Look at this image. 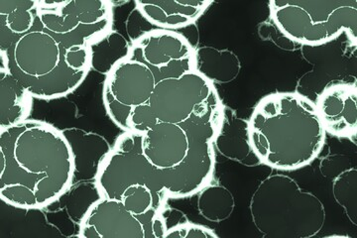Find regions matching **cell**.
<instances>
[{
  "label": "cell",
  "instance_id": "cell-3",
  "mask_svg": "<svg viewBox=\"0 0 357 238\" xmlns=\"http://www.w3.org/2000/svg\"><path fill=\"white\" fill-rule=\"evenodd\" d=\"M76 161L62 131L26 119L0 131V198L9 206L38 209L69 190Z\"/></svg>",
  "mask_w": 357,
  "mask_h": 238
},
{
  "label": "cell",
  "instance_id": "cell-10",
  "mask_svg": "<svg viewBox=\"0 0 357 238\" xmlns=\"http://www.w3.org/2000/svg\"><path fill=\"white\" fill-rule=\"evenodd\" d=\"M213 1L196 0H155V1H135L136 9L150 24L159 29H182L199 20Z\"/></svg>",
  "mask_w": 357,
  "mask_h": 238
},
{
  "label": "cell",
  "instance_id": "cell-12",
  "mask_svg": "<svg viewBox=\"0 0 357 238\" xmlns=\"http://www.w3.org/2000/svg\"><path fill=\"white\" fill-rule=\"evenodd\" d=\"M196 56L197 69L213 82H232L241 72V61L234 52L206 47L196 51Z\"/></svg>",
  "mask_w": 357,
  "mask_h": 238
},
{
  "label": "cell",
  "instance_id": "cell-4",
  "mask_svg": "<svg viewBox=\"0 0 357 238\" xmlns=\"http://www.w3.org/2000/svg\"><path fill=\"white\" fill-rule=\"evenodd\" d=\"M249 143L260 163L282 171L302 169L319 157L326 132L316 105L298 93L259 101L248 122Z\"/></svg>",
  "mask_w": 357,
  "mask_h": 238
},
{
  "label": "cell",
  "instance_id": "cell-13",
  "mask_svg": "<svg viewBox=\"0 0 357 238\" xmlns=\"http://www.w3.org/2000/svg\"><path fill=\"white\" fill-rule=\"evenodd\" d=\"M198 207L199 214L206 220L220 223L227 220L236 207L234 195L222 186L208 185L201 191Z\"/></svg>",
  "mask_w": 357,
  "mask_h": 238
},
{
  "label": "cell",
  "instance_id": "cell-14",
  "mask_svg": "<svg viewBox=\"0 0 357 238\" xmlns=\"http://www.w3.org/2000/svg\"><path fill=\"white\" fill-rule=\"evenodd\" d=\"M333 192L335 201L344 209L347 218L357 225V170H345L335 179Z\"/></svg>",
  "mask_w": 357,
  "mask_h": 238
},
{
  "label": "cell",
  "instance_id": "cell-11",
  "mask_svg": "<svg viewBox=\"0 0 357 238\" xmlns=\"http://www.w3.org/2000/svg\"><path fill=\"white\" fill-rule=\"evenodd\" d=\"M32 98L4 60L0 59V131L28 119Z\"/></svg>",
  "mask_w": 357,
  "mask_h": 238
},
{
  "label": "cell",
  "instance_id": "cell-9",
  "mask_svg": "<svg viewBox=\"0 0 357 238\" xmlns=\"http://www.w3.org/2000/svg\"><path fill=\"white\" fill-rule=\"evenodd\" d=\"M319 119L326 133L351 138L357 132V86L338 82L326 87L316 103Z\"/></svg>",
  "mask_w": 357,
  "mask_h": 238
},
{
  "label": "cell",
  "instance_id": "cell-2",
  "mask_svg": "<svg viewBox=\"0 0 357 238\" xmlns=\"http://www.w3.org/2000/svg\"><path fill=\"white\" fill-rule=\"evenodd\" d=\"M112 15L109 1H36L27 30L0 36V59L33 98H64L88 77L93 46L112 31Z\"/></svg>",
  "mask_w": 357,
  "mask_h": 238
},
{
  "label": "cell",
  "instance_id": "cell-6",
  "mask_svg": "<svg viewBox=\"0 0 357 238\" xmlns=\"http://www.w3.org/2000/svg\"><path fill=\"white\" fill-rule=\"evenodd\" d=\"M251 218L258 232L268 238H310L325 225L326 209L317 195L286 175L263 180L251 198Z\"/></svg>",
  "mask_w": 357,
  "mask_h": 238
},
{
  "label": "cell",
  "instance_id": "cell-8",
  "mask_svg": "<svg viewBox=\"0 0 357 238\" xmlns=\"http://www.w3.org/2000/svg\"><path fill=\"white\" fill-rule=\"evenodd\" d=\"M160 216H136L121 201L98 198L84 214L79 237L153 238L154 223Z\"/></svg>",
  "mask_w": 357,
  "mask_h": 238
},
{
  "label": "cell",
  "instance_id": "cell-5",
  "mask_svg": "<svg viewBox=\"0 0 357 238\" xmlns=\"http://www.w3.org/2000/svg\"><path fill=\"white\" fill-rule=\"evenodd\" d=\"M100 198L117 200L136 216L163 214L167 194L163 178L145 156L139 133L123 131L103 158L96 176Z\"/></svg>",
  "mask_w": 357,
  "mask_h": 238
},
{
  "label": "cell",
  "instance_id": "cell-7",
  "mask_svg": "<svg viewBox=\"0 0 357 238\" xmlns=\"http://www.w3.org/2000/svg\"><path fill=\"white\" fill-rule=\"evenodd\" d=\"M274 25L293 43L318 47L345 32L356 44V0H272Z\"/></svg>",
  "mask_w": 357,
  "mask_h": 238
},
{
  "label": "cell",
  "instance_id": "cell-1",
  "mask_svg": "<svg viewBox=\"0 0 357 238\" xmlns=\"http://www.w3.org/2000/svg\"><path fill=\"white\" fill-rule=\"evenodd\" d=\"M102 100L119 128L140 134L170 199L210 185L225 107L213 82L197 69L196 50L185 37L157 29L133 40L107 72Z\"/></svg>",
  "mask_w": 357,
  "mask_h": 238
},
{
  "label": "cell",
  "instance_id": "cell-15",
  "mask_svg": "<svg viewBox=\"0 0 357 238\" xmlns=\"http://www.w3.org/2000/svg\"><path fill=\"white\" fill-rule=\"evenodd\" d=\"M218 238V235L211 228L196 225V223H185L167 230L164 238Z\"/></svg>",
  "mask_w": 357,
  "mask_h": 238
}]
</instances>
